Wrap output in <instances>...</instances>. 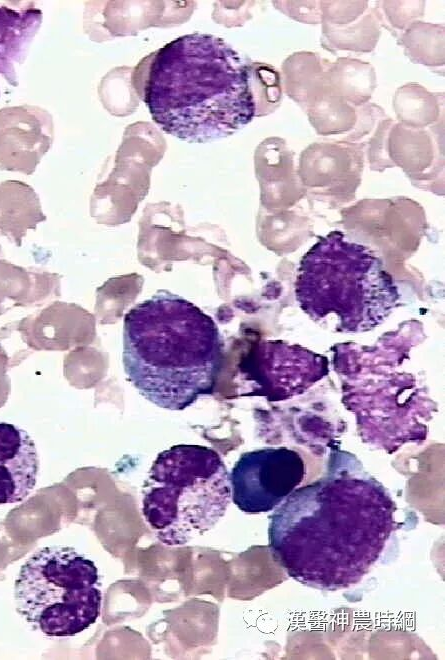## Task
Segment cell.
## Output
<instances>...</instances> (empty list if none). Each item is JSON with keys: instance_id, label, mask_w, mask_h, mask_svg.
Listing matches in <instances>:
<instances>
[{"instance_id": "obj_15", "label": "cell", "mask_w": 445, "mask_h": 660, "mask_svg": "<svg viewBox=\"0 0 445 660\" xmlns=\"http://www.w3.org/2000/svg\"><path fill=\"white\" fill-rule=\"evenodd\" d=\"M376 86L374 67L360 59L340 57L325 73V89L355 108L368 103Z\"/></svg>"}, {"instance_id": "obj_2", "label": "cell", "mask_w": 445, "mask_h": 660, "mask_svg": "<svg viewBox=\"0 0 445 660\" xmlns=\"http://www.w3.org/2000/svg\"><path fill=\"white\" fill-rule=\"evenodd\" d=\"M143 92L158 127L190 143L228 137L255 117L249 64L212 34H186L155 52Z\"/></svg>"}, {"instance_id": "obj_23", "label": "cell", "mask_w": 445, "mask_h": 660, "mask_svg": "<svg viewBox=\"0 0 445 660\" xmlns=\"http://www.w3.org/2000/svg\"><path fill=\"white\" fill-rule=\"evenodd\" d=\"M322 22L346 25L359 19L369 8L368 1H320Z\"/></svg>"}, {"instance_id": "obj_20", "label": "cell", "mask_w": 445, "mask_h": 660, "mask_svg": "<svg viewBox=\"0 0 445 660\" xmlns=\"http://www.w3.org/2000/svg\"><path fill=\"white\" fill-rule=\"evenodd\" d=\"M305 112L310 124L320 135L348 134L357 121L356 108L325 88Z\"/></svg>"}, {"instance_id": "obj_7", "label": "cell", "mask_w": 445, "mask_h": 660, "mask_svg": "<svg viewBox=\"0 0 445 660\" xmlns=\"http://www.w3.org/2000/svg\"><path fill=\"white\" fill-rule=\"evenodd\" d=\"M14 600L33 629L50 637L75 636L100 615L98 568L73 547L41 548L22 565Z\"/></svg>"}, {"instance_id": "obj_25", "label": "cell", "mask_w": 445, "mask_h": 660, "mask_svg": "<svg viewBox=\"0 0 445 660\" xmlns=\"http://www.w3.org/2000/svg\"><path fill=\"white\" fill-rule=\"evenodd\" d=\"M357 121L354 128L346 135V140L354 141L369 133L385 117V111L374 103L356 107Z\"/></svg>"}, {"instance_id": "obj_6", "label": "cell", "mask_w": 445, "mask_h": 660, "mask_svg": "<svg viewBox=\"0 0 445 660\" xmlns=\"http://www.w3.org/2000/svg\"><path fill=\"white\" fill-rule=\"evenodd\" d=\"M366 355L334 362L342 403L354 414L362 442L389 454L423 443L438 409L424 379L402 369L398 354L384 360L371 349Z\"/></svg>"}, {"instance_id": "obj_1", "label": "cell", "mask_w": 445, "mask_h": 660, "mask_svg": "<svg viewBox=\"0 0 445 660\" xmlns=\"http://www.w3.org/2000/svg\"><path fill=\"white\" fill-rule=\"evenodd\" d=\"M389 491L347 451L330 452L326 473L296 488L269 517L274 561L310 588L358 584L398 528Z\"/></svg>"}, {"instance_id": "obj_10", "label": "cell", "mask_w": 445, "mask_h": 660, "mask_svg": "<svg viewBox=\"0 0 445 660\" xmlns=\"http://www.w3.org/2000/svg\"><path fill=\"white\" fill-rule=\"evenodd\" d=\"M53 118L36 105L0 109V170L31 175L50 149Z\"/></svg>"}, {"instance_id": "obj_5", "label": "cell", "mask_w": 445, "mask_h": 660, "mask_svg": "<svg viewBox=\"0 0 445 660\" xmlns=\"http://www.w3.org/2000/svg\"><path fill=\"white\" fill-rule=\"evenodd\" d=\"M231 502L228 470L212 448L178 444L160 452L142 485V513L157 539L182 546L211 530Z\"/></svg>"}, {"instance_id": "obj_16", "label": "cell", "mask_w": 445, "mask_h": 660, "mask_svg": "<svg viewBox=\"0 0 445 660\" xmlns=\"http://www.w3.org/2000/svg\"><path fill=\"white\" fill-rule=\"evenodd\" d=\"M52 275L0 258V315L15 306L36 305L45 297Z\"/></svg>"}, {"instance_id": "obj_4", "label": "cell", "mask_w": 445, "mask_h": 660, "mask_svg": "<svg viewBox=\"0 0 445 660\" xmlns=\"http://www.w3.org/2000/svg\"><path fill=\"white\" fill-rule=\"evenodd\" d=\"M295 296L314 322L353 334L382 324L400 299L381 260L340 231L322 236L302 257Z\"/></svg>"}, {"instance_id": "obj_13", "label": "cell", "mask_w": 445, "mask_h": 660, "mask_svg": "<svg viewBox=\"0 0 445 660\" xmlns=\"http://www.w3.org/2000/svg\"><path fill=\"white\" fill-rule=\"evenodd\" d=\"M35 190L20 180L0 183V236L16 247L22 246L28 230L46 220Z\"/></svg>"}, {"instance_id": "obj_22", "label": "cell", "mask_w": 445, "mask_h": 660, "mask_svg": "<svg viewBox=\"0 0 445 660\" xmlns=\"http://www.w3.org/2000/svg\"><path fill=\"white\" fill-rule=\"evenodd\" d=\"M376 11L380 24L395 37L424 15V1H378Z\"/></svg>"}, {"instance_id": "obj_14", "label": "cell", "mask_w": 445, "mask_h": 660, "mask_svg": "<svg viewBox=\"0 0 445 660\" xmlns=\"http://www.w3.org/2000/svg\"><path fill=\"white\" fill-rule=\"evenodd\" d=\"M330 62L317 53L299 51L288 56L281 67L284 91L304 111L325 88Z\"/></svg>"}, {"instance_id": "obj_12", "label": "cell", "mask_w": 445, "mask_h": 660, "mask_svg": "<svg viewBox=\"0 0 445 660\" xmlns=\"http://www.w3.org/2000/svg\"><path fill=\"white\" fill-rule=\"evenodd\" d=\"M42 23V11L33 1L0 3V77L18 85L16 66L23 63Z\"/></svg>"}, {"instance_id": "obj_24", "label": "cell", "mask_w": 445, "mask_h": 660, "mask_svg": "<svg viewBox=\"0 0 445 660\" xmlns=\"http://www.w3.org/2000/svg\"><path fill=\"white\" fill-rule=\"evenodd\" d=\"M273 5L293 20L306 24H320V1H273Z\"/></svg>"}, {"instance_id": "obj_17", "label": "cell", "mask_w": 445, "mask_h": 660, "mask_svg": "<svg viewBox=\"0 0 445 660\" xmlns=\"http://www.w3.org/2000/svg\"><path fill=\"white\" fill-rule=\"evenodd\" d=\"M393 108L400 123L411 128H428L444 119V93H432L417 83L399 87Z\"/></svg>"}, {"instance_id": "obj_21", "label": "cell", "mask_w": 445, "mask_h": 660, "mask_svg": "<svg viewBox=\"0 0 445 660\" xmlns=\"http://www.w3.org/2000/svg\"><path fill=\"white\" fill-rule=\"evenodd\" d=\"M249 86L252 93L255 116L274 112L282 100L281 74L271 65L249 64Z\"/></svg>"}, {"instance_id": "obj_11", "label": "cell", "mask_w": 445, "mask_h": 660, "mask_svg": "<svg viewBox=\"0 0 445 660\" xmlns=\"http://www.w3.org/2000/svg\"><path fill=\"white\" fill-rule=\"evenodd\" d=\"M34 441L22 428L0 421V505L24 500L36 484Z\"/></svg>"}, {"instance_id": "obj_26", "label": "cell", "mask_w": 445, "mask_h": 660, "mask_svg": "<svg viewBox=\"0 0 445 660\" xmlns=\"http://www.w3.org/2000/svg\"><path fill=\"white\" fill-rule=\"evenodd\" d=\"M0 237H1V236H0ZM2 255H3V253H2V248H1V245H0V257H1Z\"/></svg>"}, {"instance_id": "obj_9", "label": "cell", "mask_w": 445, "mask_h": 660, "mask_svg": "<svg viewBox=\"0 0 445 660\" xmlns=\"http://www.w3.org/2000/svg\"><path fill=\"white\" fill-rule=\"evenodd\" d=\"M306 465L288 447H266L243 453L229 474L231 500L243 512L274 510L303 482Z\"/></svg>"}, {"instance_id": "obj_19", "label": "cell", "mask_w": 445, "mask_h": 660, "mask_svg": "<svg viewBox=\"0 0 445 660\" xmlns=\"http://www.w3.org/2000/svg\"><path fill=\"white\" fill-rule=\"evenodd\" d=\"M398 42L412 62L432 68H443V24H431L417 20L398 36Z\"/></svg>"}, {"instance_id": "obj_8", "label": "cell", "mask_w": 445, "mask_h": 660, "mask_svg": "<svg viewBox=\"0 0 445 660\" xmlns=\"http://www.w3.org/2000/svg\"><path fill=\"white\" fill-rule=\"evenodd\" d=\"M240 396H262L279 402L299 396L328 373V359L280 340L254 344L239 365Z\"/></svg>"}, {"instance_id": "obj_18", "label": "cell", "mask_w": 445, "mask_h": 660, "mask_svg": "<svg viewBox=\"0 0 445 660\" xmlns=\"http://www.w3.org/2000/svg\"><path fill=\"white\" fill-rule=\"evenodd\" d=\"M321 24V45L331 52H371L381 34V24L375 8H368L359 19L346 25Z\"/></svg>"}, {"instance_id": "obj_3", "label": "cell", "mask_w": 445, "mask_h": 660, "mask_svg": "<svg viewBox=\"0 0 445 660\" xmlns=\"http://www.w3.org/2000/svg\"><path fill=\"white\" fill-rule=\"evenodd\" d=\"M224 344L215 321L187 299L159 290L124 317L128 381L154 405L181 411L213 393Z\"/></svg>"}]
</instances>
